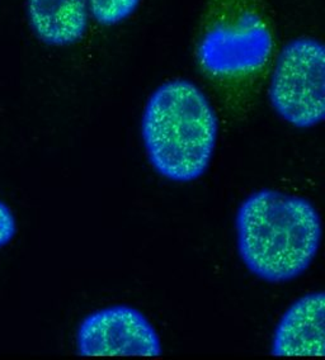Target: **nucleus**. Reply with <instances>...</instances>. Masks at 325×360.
<instances>
[{
  "label": "nucleus",
  "instance_id": "nucleus-8",
  "mask_svg": "<svg viewBox=\"0 0 325 360\" xmlns=\"http://www.w3.org/2000/svg\"><path fill=\"white\" fill-rule=\"evenodd\" d=\"M141 0H88L89 13L99 25L116 26L135 13Z\"/></svg>",
  "mask_w": 325,
  "mask_h": 360
},
{
  "label": "nucleus",
  "instance_id": "nucleus-7",
  "mask_svg": "<svg viewBox=\"0 0 325 360\" xmlns=\"http://www.w3.org/2000/svg\"><path fill=\"white\" fill-rule=\"evenodd\" d=\"M34 34L50 46H70L84 37L89 23L88 0H27Z\"/></svg>",
  "mask_w": 325,
  "mask_h": 360
},
{
  "label": "nucleus",
  "instance_id": "nucleus-5",
  "mask_svg": "<svg viewBox=\"0 0 325 360\" xmlns=\"http://www.w3.org/2000/svg\"><path fill=\"white\" fill-rule=\"evenodd\" d=\"M83 356H160L162 340L141 311L113 304L85 316L77 331Z\"/></svg>",
  "mask_w": 325,
  "mask_h": 360
},
{
  "label": "nucleus",
  "instance_id": "nucleus-9",
  "mask_svg": "<svg viewBox=\"0 0 325 360\" xmlns=\"http://www.w3.org/2000/svg\"><path fill=\"white\" fill-rule=\"evenodd\" d=\"M17 232V222L9 207L0 200V248L7 246Z\"/></svg>",
  "mask_w": 325,
  "mask_h": 360
},
{
  "label": "nucleus",
  "instance_id": "nucleus-6",
  "mask_svg": "<svg viewBox=\"0 0 325 360\" xmlns=\"http://www.w3.org/2000/svg\"><path fill=\"white\" fill-rule=\"evenodd\" d=\"M324 292H310L285 311L274 328V356H324Z\"/></svg>",
  "mask_w": 325,
  "mask_h": 360
},
{
  "label": "nucleus",
  "instance_id": "nucleus-4",
  "mask_svg": "<svg viewBox=\"0 0 325 360\" xmlns=\"http://www.w3.org/2000/svg\"><path fill=\"white\" fill-rule=\"evenodd\" d=\"M325 50L318 39L299 37L280 52L269 80L274 112L296 129H312L325 117Z\"/></svg>",
  "mask_w": 325,
  "mask_h": 360
},
{
  "label": "nucleus",
  "instance_id": "nucleus-3",
  "mask_svg": "<svg viewBox=\"0 0 325 360\" xmlns=\"http://www.w3.org/2000/svg\"><path fill=\"white\" fill-rule=\"evenodd\" d=\"M272 33L253 0H211L202 25L197 58L202 69L222 79L247 77L271 58Z\"/></svg>",
  "mask_w": 325,
  "mask_h": 360
},
{
  "label": "nucleus",
  "instance_id": "nucleus-1",
  "mask_svg": "<svg viewBox=\"0 0 325 360\" xmlns=\"http://www.w3.org/2000/svg\"><path fill=\"white\" fill-rule=\"evenodd\" d=\"M235 230L241 263L272 284L301 277L318 255L323 236L312 202L274 189H260L241 202Z\"/></svg>",
  "mask_w": 325,
  "mask_h": 360
},
{
  "label": "nucleus",
  "instance_id": "nucleus-2",
  "mask_svg": "<svg viewBox=\"0 0 325 360\" xmlns=\"http://www.w3.org/2000/svg\"><path fill=\"white\" fill-rule=\"evenodd\" d=\"M217 135L212 104L187 79L158 86L144 108L141 137L150 165L173 183L203 176L214 158Z\"/></svg>",
  "mask_w": 325,
  "mask_h": 360
}]
</instances>
